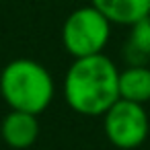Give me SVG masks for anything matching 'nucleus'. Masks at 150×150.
Here are the masks:
<instances>
[{
	"label": "nucleus",
	"mask_w": 150,
	"mask_h": 150,
	"mask_svg": "<svg viewBox=\"0 0 150 150\" xmlns=\"http://www.w3.org/2000/svg\"><path fill=\"white\" fill-rule=\"evenodd\" d=\"M62 93L74 113L101 117L119 99V70L105 54L74 58L64 74Z\"/></svg>",
	"instance_id": "f257e3e1"
},
{
	"label": "nucleus",
	"mask_w": 150,
	"mask_h": 150,
	"mask_svg": "<svg viewBox=\"0 0 150 150\" xmlns=\"http://www.w3.org/2000/svg\"><path fill=\"white\" fill-rule=\"evenodd\" d=\"M91 4L119 27H132L150 15V0H91Z\"/></svg>",
	"instance_id": "423d86ee"
},
{
	"label": "nucleus",
	"mask_w": 150,
	"mask_h": 150,
	"mask_svg": "<svg viewBox=\"0 0 150 150\" xmlns=\"http://www.w3.org/2000/svg\"><path fill=\"white\" fill-rule=\"evenodd\" d=\"M109 19L93 4L72 11L62 25V45L74 58L103 54L111 39Z\"/></svg>",
	"instance_id": "7ed1b4c3"
},
{
	"label": "nucleus",
	"mask_w": 150,
	"mask_h": 150,
	"mask_svg": "<svg viewBox=\"0 0 150 150\" xmlns=\"http://www.w3.org/2000/svg\"><path fill=\"white\" fill-rule=\"evenodd\" d=\"M0 95L11 109L41 115L56 97V80L43 64L17 58L0 70Z\"/></svg>",
	"instance_id": "f03ea898"
},
{
	"label": "nucleus",
	"mask_w": 150,
	"mask_h": 150,
	"mask_svg": "<svg viewBox=\"0 0 150 150\" xmlns=\"http://www.w3.org/2000/svg\"><path fill=\"white\" fill-rule=\"evenodd\" d=\"M101 117L107 140L119 150H134L142 146L150 134V117L142 103L117 99Z\"/></svg>",
	"instance_id": "20e7f679"
},
{
	"label": "nucleus",
	"mask_w": 150,
	"mask_h": 150,
	"mask_svg": "<svg viewBox=\"0 0 150 150\" xmlns=\"http://www.w3.org/2000/svg\"><path fill=\"white\" fill-rule=\"evenodd\" d=\"M119 99L142 105L150 103V68L146 64L119 70Z\"/></svg>",
	"instance_id": "0eeeda50"
},
{
	"label": "nucleus",
	"mask_w": 150,
	"mask_h": 150,
	"mask_svg": "<svg viewBox=\"0 0 150 150\" xmlns=\"http://www.w3.org/2000/svg\"><path fill=\"white\" fill-rule=\"evenodd\" d=\"M39 115L11 109L0 123V138L15 150H25L33 146L39 138Z\"/></svg>",
	"instance_id": "39448f33"
},
{
	"label": "nucleus",
	"mask_w": 150,
	"mask_h": 150,
	"mask_svg": "<svg viewBox=\"0 0 150 150\" xmlns=\"http://www.w3.org/2000/svg\"><path fill=\"white\" fill-rule=\"evenodd\" d=\"M123 58L127 66H140L150 60V15L129 27L127 41L123 45Z\"/></svg>",
	"instance_id": "6e6552de"
}]
</instances>
